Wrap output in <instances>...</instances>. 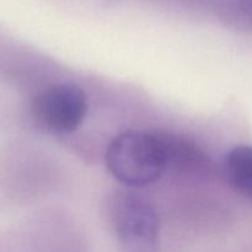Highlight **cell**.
Segmentation results:
<instances>
[{
	"mask_svg": "<svg viewBox=\"0 0 252 252\" xmlns=\"http://www.w3.org/2000/svg\"><path fill=\"white\" fill-rule=\"evenodd\" d=\"M106 165L113 177L128 189L154 184L167 169L161 135L142 130L121 133L108 145Z\"/></svg>",
	"mask_w": 252,
	"mask_h": 252,
	"instance_id": "6da1fadb",
	"label": "cell"
},
{
	"mask_svg": "<svg viewBox=\"0 0 252 252\" xmlns=\"http://www.w3.org/2000/svg\"><path fill=\"white\" fill-rule=\"evenodd\" d=\"M111 218L122 252H159L160 218L152 199L132 189H118Z\"/></svg>",
	"mask_w": 252,
	"mask_h": 252,
	"instance_id": "7a4b0ae2",
	"label": "cell"
},
{
	"mask_svg": "<svg viewBox=\"0 0 252 252\" xmlns=\"http://www.w3.org/2000/svg\"><path fill=\"white\" fill-rule=\"evenodd\" d=\"M32 117L47 132L65 134L78 129L88 113V98L80 88L54 84L37 94L31 106Z\"/></svg>",
	"mask_w": 252,
	"mask_h": 252,
	"instance_id": "3957f363",
	"label": "cell"
},
{
	"mask_svg": "<svg viewBox=\"0 0 252 252\" xmlns=\"http://www.w3.org/2000/svg\"><path fill=\"white\" fill-rule=\"evenodd\" d=\"M225 174L231 186L252 201V145L240 144L229 150Z\"/></svg>",
	"mask_w": 252,
	"mask_h": 252,
	"instance_id": "277c9868",
	"label": "cell"
},
{
	"mask_svg": "<svg viewBox=\"0 0 252 252\" xmlns=\"http://www.w3.org/2000/svg\"><path fill=\"white\" fill-rule=\"evenodd\" d=\"M165 150L167 155V166L170 164L177 165L186 170H198L204 171L208 167V160L206 155L196 148L192 143L176 135H161Z\"/></svg>",
	"mask_w": 252,
	"mask_h": 252,
	"instance_id": "5b68a950",
	"label": "cell"
},
{
	"mask_svg": "<svg viewBox=\"0 0 252 252\" xmlns=\"http://www.w3.org/2000/svg\"><path fill=\"white\" fill-rule=\"evenodd\" d=\"M240 11L245 15L248 19L252 20V0H236Z\"/></svg>",
	"mask_w": 252,
	"mask_h": 252,
	"instance_id": "8992f818",
	"label": "cell"
}]
</instances>
